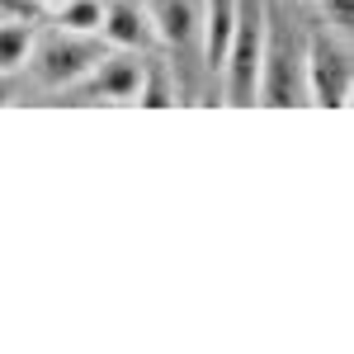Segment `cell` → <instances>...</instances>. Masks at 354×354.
<instances>
[{"mask_svg":"<svg viewBox=\"0 0 354 354\" xmlns=\"http://www.w3.org/2000/svg\"><path fill=\"white\" fill-rule=\"evenodd\" d=\"M28 5H33V0H28ZM38 10H43V5H38Z\"/></svg>","mask_w":354,"mask_h":354,"instance_id":"9a60e30c","label":"cell"},{"mask_svg":"<svg viewBox=\"0 0 354 354\" xmlns=\"http://www.w3.org/2000/svg\"><path fill=\"white\" fill-rule=\"evenodd\" d=\"M260 62H265V0H241L236 5V28L222 57V104L250 109L260 95Z\"/></svg>","mask_w":354,"mask_h":354,"instance_id":"6da1fadb","label":"cell"},{"mask_svg":"<svg viewBox=\"0 0 354 354\" xmlns=\"http://www.w3.org/2000/svg\"><path fill=\"white\" fill-rule=\"evenodd\" d=\"M137 81H142V53L109 48V53L90 66V76L76 81L71 90H81L85 100H104V104H133Z\"/></svg>","mask_w":354,"mask_h":354,"instance_id":"5b68a950","label":"cell"},{"mask_svg":"<svg viewBox=\"0 0 354 354\" xmlns=\"http://www.w3.org/2000/svg\"><path fill=\"white\" fill-rule=\"evenodd\" d=\"M0 15H5V10H0Z\"/></svg>","mask_w":354,"mask_h":354,"instance_id":"2e32d148","label":"cell"},{"mask_svg":"<svg viewBox=\"0 0 354 354\" xmlns=\"http://www.w3.org/2000/svg\"><path fill=\"white\" fill-rule=\"evenodd\" d=\"M5 104H10V81L0 76V109H5Z\"/></svg>","mask_w":354,"mask_h":354,"instance_id":"4fadbf2b","label":"cell"},{"mask_svg":"<svg viewBox=\"0 0 354 354\" xmlns=\"http://www.w3.org/2000/svg\"><path fill=\"white\" fill-rule=\"evenodd\" d=\"M38 28L24 24V15H0V76H15L28 66Z\"/></svg>","mask_w":354,"mask_h":354,"instance_id":"9c48e42d","label":"cell"},{"mask_svg":"<svg viewBox=\"0 0 354 354\" xmlns=\"http://www.w3.org/2000/svg\"><path fill=\"white\" fill-rule=\"evenodd\" d=\"M100 38L109 48H123V53H151L156 48V33H151V19H147L142 0H104Z\"/></svg>","mask_w":354,"mask_h":354,"instance_id":"52a82bcc","label":"cell"},{"mask_svg":"<svg viewBox=\"0 0 354 354\" xmlns=\"http://www.w3.org/2000/svg\"><path fill=\"white\" fill-rule=\"evenodd\" d=\"M236 5L241 0H198V48H203V62L213 71H218L222 57H227L232 28H236Z\"/></svg>","mask_w":354,"mask_h":354,"instance_id":"ba28073f","label":"cell"},{"mask_svg":"<svg viewBox=\"0 0 354 354\" xmlns=\"http://www.w3.org/2000/svg\"><path fill=\"white\" fill-rule=\"evenodd\" d=\"M302 76H307V95H312L317 109H345L350 104V53L330 38L326 28L307 38Z\"/></svg>","mask_w":354,"mask_h":354,"instance_id":"3957f363","label":"cell"},{"mask_svg":"<svg viewBox=\"0 0 354 354\" xmlns=\"http://www.w3.org/2000/svg\"><path fill=\"white\" fill-rule=\"evenodd\" d=\"M156 43L170 53H189L198 48V0H142Z\"/></svg>","mask_w":354,"mask_h":354,"instance_id":"8992f818","label":"cell"},{"mask_svg":"<svg viewBox=\"0 0 354 354\" xmlns=\"http://www.w3.org/2000/svg\"><path fill=\"white\" fill-rule=\"evenodd\" d=\"M317 10H322V19L330 24V33H350L354 28V0H317Z\"/></svg>","mask_w":354,"mask_h":354,"instance_id":"7c38bea8","label":"cell"},{"mask_svg":"<svg viewBox=\"0 0 354 354\" xmlns=\"http://www.w3.org/2000/svg\"><path fill=\"white\" fill-rule=\"evenodd\" d=\"M48 19L57 28H71V33H100L104 0H57V5H48Z\"/></svg>","mask_w":354,"mask_h":354,"instance_id":"30bf717a","label":"cell"},{"mask_svg":"<svg viewBox=\"0 0 354 354\" xmlns=\"http://www.w3.org/2000/svg\"><path fill=\"white\" fill-rule=\"evenodd\" d=\"M33 5H53V0H33Z\"/></svg>","mask_w":354,"mask_h":354,"instance_id":"5bb4252c","label":"cell"},{"mask_svg":"<svg viewBox=\"0 0 354 354\" xmlns=\"http://www.w3.org/2000/svg\"><path fill=\"white\" fill-rule=\"evenodd\" d=\"M133 104H142V109H170L175 104V81H170V71L161 62H142V81H137Z\"/></svg>","mask_w":354,"mask_h":354,"instance_id":"8fae6325","label":"cell"},{"mask_svg":"<svg viewBox=\"0 0 354 354\" xmlns=\"http://www.w3.org/2000/svg\"><path fill=\"white\" fill-rule=\"evenodd\" d=\"M109 53V43L100 33H71V28H48L33 38V53H28V71L33 81L48 85V90H71L76 81L90 76V66Z\"/></svg>","mask_w":354,"mask_h":354,"instance_id":"7a4b0ae2","label":"cell"},{"mask_svg":"<svg viewBox=\"0 0 354 354\" xmlns=\"http://www.w3.org/2000/svg\"><path fill=\"white\" fill-rule=\"evenodd\" d=\"M255 104H298V71H293V43L279 24L270 5H265V62H260V95Z\"/></svg>","mask_w":354,"mask_h":354,"instance_id":"277c9868","label":"cell"}]
</instances>
